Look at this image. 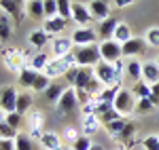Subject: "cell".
<instances>
[{"instance_id":"1f68e13d","label":"cell","mask_w":159,"mask_h":150,"mask_svg":"<svg viewBox=\"0 0 159 150\" xmlns=\"http://www.w3.org/2000/svg\"><path fill=\"white\" fill-rule=\"evenodd\" d=\"M119 91H121V85H112V87L104 89L98 97L104 101V104H110V106H112V104H115V97H117V93H119Z\"/></svg>"},{"instance_id":"11a10c76","label":"cell","mask_w":159,"mask_h":150,"mask_svg":"<svg viewBox=\"0 0 159 150\" xmlns=\"http://www.w3.org/2000/svg\"><path fill=\"white\" fill-rule=\"evenodd\" d=\"M28 2H30V0H25V4H28Z\"/></svg>"},{"instance_id":"8fae6325","label":"cell","mask_w":159,"mask_h":150,"mask_svg":"<svg viewBox=\"0 0 159 150\" xmlns=\"http://www.w3.org/2000/svg\"><path fill=\"white\" fill-rule=\"evenodd\" d=\"M17 97L19 93L13 87H4L0 93V106H2V114H11L17 112Z\"/></svg>"},{"instance_id":"f6af8a7d","label":"cell","mask_w":159,"mask_h":150,"mask_svg":"<svg viewBox=\"0 0 159 150\" xmlns=\"http://www.w3.org/2000/svg\"><path fill=\"white\" fill-rule=\"evenodd\" d=\"M76 97H79V104H81V108H83L85 104H89V101H91V97H93V95H91L89 91H85V89H76Z\"/></svg>"},{"instance_id":"816d5d0a","label":"cell","mask_w":159,"mask_h":150,"mask_svg":"<svg viewBox=\"0 0 159 150\" xmlns=\"http://www.w3.org/2000/svg\"><path fill=\"white\" fill-rule=\"evenodd\" d=\"M89 150H104V146H100V144H93V146H91Z\"/></svg>"},{"instance_id":"603a6c76","label":"cell","mask_w":159,"mask_h":150,"mask_svg":"<svg viewBox=\"0 0 159 150\" xmlns=\"http://www.w3.org/2000/svg\"><path fill=\"white\" fill-rule=\"evenodd\" d=\"M40 72H36V70H32V68H25V70H21L19 74H17V80H19V85L24 89H32L34 87V83H36V78Z\"/></svg>"},{"instance_id":"f5cc1de1","label":"cell","mask_w":159,"mask_h":150,"mask_svg":"<svg viewBox=\"0 0 159 150\" xmlns=\"http://www.w3.org/2000/svg\"><path fill=\"white\" fill-rule=\"evenodd\" d=\"M57 150H72V146H61V148H57Z\"/></svg>"},{"instance_id":"4fadbf2b","label":"cell","mask_w":159,"mask_h":150,"mask_svg":"<svg viewBox=\"0 0 159 150\" xmlns=\"http://www.w3.org/2000/svg\"><path fill=\"white\" fill-rule=\"evenodd\" d=\"M148 47V42L144 38H138L134 36L132 40H127V42H123V57H136V55H140V53H144Z\"/></svg>"},{"instance_id":"4316f807","label":"cell","mask_w":159,"mask_h":150,"mask_svg":"<svg viewBox=\"0 0 159 150\" xmlns=\"http://www.w3.org/2000/svg\"><path fill=\"white\" fill-rule=\"evenodd\" d=\"M64 89L66 87H61L60 83H51L49 89L45 91V100L49 101V104H57L60 97H61V93H64Z\"/></svg>"},{"instance_id":"cb8c5ba5","label":"cell","mask_w":159,"mask_h":150,"mask_svg":"<svg viewBox=\"0 0 159 150\" xmlns=\"http://www.w3.org/2000/svg\"><path fill=\"white\" fill-rule=\"evenodd\" d=\"M49 40H51V34L45 32V30H34V32L30 34V45L36 47V49H43Z\"/></svg>"},{"instance_id":"ab89813d","label":"cell","mask_w":159,"mask_h":150,"mask_svg":"<svg viewBox=\"0 0 159 150\" xmlns=\"http://www.w3.org/2000/svg\"><path fill=\"white\" fill-rule=\"evenodd\" d=\"M43 6H45V19H51L57 13V0H43Z\"/></svg>"},{"instance_id":"83f0119b","label":"cell","mask_w":159,"mask_h":150,"mask_svg":"<svg viewBox=\"0 0 159 150\" xmlns=\"http://www.w3.org/2000/svg\"><path fill=\"white\" fill-rule=\"evenodd\" d=\"M115 40H117V42H127V40H132V28H129V25L127 24H123V21H119V25H117V30H115Z\"/></svg>"},{"instance_id":"f35d334b","label":"cell","mask_w":159,"mask_h":150,"mask_svg":"<svg viewBox=\"0 0 159 150\" xmlns=\"http://www.w3.org/2000/svg\"><path fill=\"white\" fill-rule=\"evenodd\" d=\"M144 40L148 42V47H159V28H157V25H153V28H148V30H147Z\"/></svg>"},{"instance_id":"f907efd6","label":"cell","mask_w":159,"mask_h":150,"mask_svg":"<svg viewBox=\"0 0 159 150\" xmlns=\"http://www.w3.org/2000/svg\"><path fill=\"white\" fill-rule=\"evenodd\" d=\"M138 0H112V4L117 6V9H125V6H129V4H134Z\"/></svg>"},{"instance_id":"f546056e","label":"cell","mask_w":159,"mask_h":150,"mask_svg":"<svg viewBox=\"0 0 159 150\" xmlns=\"http://www.w3.org/2000/svg\"><path fill=\"white\" fill-rule=\"evenodd\" d=\"M51 59L47 57V53H36L32 59H30V66L28 68H32V70H36V72H45V68H47V63Z\"/></svg>"},{"instance_id":"d4e9b609","label":"cell","mask_w":159,"mask_h":150,"mask_svg":"<svg viewBox=\"0 0 159 150\" xmlns=\"http://www.w3.org/2000/svg\"><path fill=\"white\" fill-rule=\"evenodd\" d=\"M13 36V25H11V15L2 13L0 15V40L7 42L9 38Z\"/></svg>"},{"instance_id":"ee69618b","label":"cell","mask_w":159,"mask_h":150,"mask_svg":"<svg viewBox=\"0 0 159 150\" xmlns=\"http://www.w3.org/2000/svg\"><path fill=\"white\" fill-rule=\"evenodd\" d=\"M142 148L144 150H159V135H147L142 139Z\"/></svg>"},{"instance_id":"52a82bcc","label":"cell","mask_w":159,"mask_h":150,"mask_svg":"<svg viewBox=\"0 0 159 150\" xmlns=\"http://www.w3.org/2000/svg\"><path fill=\"white\" fill-rule=\"evenodd\" d=\"M100 55H102V62H108V63L119 62L123 57V45L117 42L115 38L102 40V42H100Z\"/></svg>"},{"instance_id":"30bf717a","label":"cell","mask_w":159,"mask_h":150,"mask_svg":"<svg viewBox=\"0 0 159 150\" xmlns=\"http://www.w3.org/2000/svg\"><path fill=\"white\" fill-rule=\"evenodd\" d=\"M72 21L81 28H89V24L93 21L89 6H85L83 2H72Z\"/></svg>"},{"instance_id":"9a60e30c","label":"cell","mask_w":159,"mask_h":150,"mask_svg":"<svg viewBox=\"0 0 159 150\" xmlns=\"http://www.w3.org/2000/svg\"><path fill=\"white\" fill-rule=\"evenodd\" d=\"M89 11L93 15V19H98V21H104V19H108L110 17V2L108 0H89Z\"/></svg>"},{"instance_id":"836d02e7","label":"cell","mask_w":159,"mask_h":150,"mask_svg":"<svg viewBox=\"0 0 159 150\" xmlns=\"http://www.w3.org/2000/svg\"><path fill=\"white\" fill-rule=\"evenodd\" d=\"M17 135H19L17 129L11 127V125H9V121L2 116V121H0V138H2V139H15Z\"/></svg>"},{"instance_id":"b9f144b4","label":"cell","mask_w":159,"mask_h":150,"mask_svg":"<svg viewBox=\"0 0 159 150\" xmlns=\"http://www.w3.org/2000/svg\"><path fill=\"white\" fill-rule=\"evenodd\" d=\"M119 118H123V114H119L115 108H110V110H106L104 114H100L102 125H108V123H112V121H119Z\"/></svg>"},{"instance_id":"44dd1931","label":"cell","mask_w":159,"mask_h":150,"mask_svg":"<svg viewBox=\"0 0 159 150\" xmlns=\"http://www.w3.org/2000/svg\"><path fill=\"white\" fill-rule=\"evenodd\" d=\"M40 142V146L45 150H57V148H61L64 144H61V138L55 133V131H45L43 133V138L38 139Z\"/></svg>"},{"instance_id":"60d3db41","label":"cell","mask_w":159,"mask_h":150,"mask_svg":"<svg viewBox=\"0 0 159 150\" xmlns=\"http://www.w3.org/2000/svg\"><path fill=\"white\" fill-rule=\"evenodd\" d=\"M155 106H153V101L148 100V97H138V104H136V112L138 114H147L151 112Z\"/></svg>"},{"instance_id":"4dcf8cb0","label":"cell","mask_w":159,"mask_h":150,"mask_svg":"<svg viewBox=\"0 0 159 150\" xmlns=\"http://www.w3.org/2000/svg\"><path fill=\"white\" fill-rule=\"evenodd\" d=\"M134 135H136V123L134 121H127L125 123V127H123V131L119 133V142H123V144H129L132 139H134Z\"/></svg>"},{"instance_id":"ac0fdd59","label":"cell","mask_w":159,"mask_h":150,"mask_svg":"<svg viewBox=\"0 0 159 150\" xmlns=\"http://www.w3.org/2000/svg\"><path fill=\"white\" fill-rule=\"evenodd\" d=\"M81 127H83V133L91 138L93 133H98V131H100L102 121H100V116H96V114H85L83 121H81Z\"/></svg>"},{"instance_id":"f1b7e54d","label":"cell","mask_w":159,"mask_h":150,"mask_svg":"<svg viewBox=\"0 0 159 150\" xmlns=\"http://www.w3.org/2000/svg\"><path fill=\"white\" fill-rule=\"evenodd\" d=\"M15 146H17V150H38L34 138H30V135H25V133H19V135L15 138Z\"/></svg>"},{"instance_id":"7402d4cb","label":"cell","mask_w":159,"mask_h":150,"mask_svg":"<svg viewBox=\"0 0 159 150\" xmlns=\"http://www.w3.org/2000/svg\"><path fill=\"white\" fill-rule=\"evenodd\" d=\"M25 13H28V17L34 19V21L45 19V6H43V0H30V2L25 4Z\"/></svg>"},{"instance_id":"7bdbcfd3","label":"cell","mask_w":159,"mask_h":150,"mask_svg":"<svg viewBox=\"0 0 159 150\" xmlns=\"http://www.w3.org/2000/svg\"><path fill=\"white\" fill-rule=\"evenodd\" d=\"M91 146H93V144H91V138L83 133V135H81V138L72 144V150H89Z\"/></svg>"},{"instance_id":"c3c4849f","label":"cell","mask_w":159,"mask_h":150,"mask_svg":"<svg viewBox=\"0 0 159 150\" xmlns=\"http://www.w3.org/2000/svg\"><path fill=\"white\" fill-rule=\"evenodd\" d=\"M148 100L153 101V106H155V108H159V83L151 85V97H148Z\"/></svg>"},{"instance_id":"7c38bea8","label":"cell","mask_w":159,"mask_h":150,"mask_svg":"<svg viewBox=\"0 0 159 150\" xmlns=\"http://www.w3.org/2000/svg\"><path fill=\"white\" fill-rule=\"evenodd\" d=\"M43 125H45V114L34 110V112L28 114V127H30V138L34 139H40L43 138Z\"/></svg>"},{"instance_id":"9c48e42d","label":"cell","mask_w":159,"mask_h":150,"mask_svg":"<svg viewBox=\"0 0 159 150\" xmlns=\"http://www.w3.org/2000/svg\"><path fill=\"white\" fill-rule=\"evenodd\" d=\"M70 38H72L74 47L96 45V40H98V32H93V28H76Z\"/></svg>"},{"instance_id":"74e56055","label":"cell","mask_w":159,"mask_h":150,"mask_svg":"<svg viewBox=\"0 0 159 150\" xmlns=\"http://www.w3.org/2000/svg\"><path fill=\"white\" fill-rule=\"evenodd\" d=\"M132 91H134L136 97H151V85H148V83H144V80H138Z\"/></svg>"},{"instance_id":"5b68a950","label":"cell","mask_w":159,"mask_h":150,"mask_svg":"<svg viewBox=\"0 0 159 150\" xmlns=\"http://www.w3.org/2000/svg\"><path fill=\"white\" fill-rule=\"evenodd\" d=\"M79 108H81V104H79V97H76V87L70 85V87L64 89L60 101L55 104V110L60 114H74Z\"/></svg>"},{"instance_id":"2e32d148","label":"cell","mask_w":159,"mask_h":150,"mask_svg":"<svg viewBox=\"0 0 159 150\" xmlns=\"http://www.w3.org/2000/svg\"><path fill=\"white\" fill-rule=\"evenodd\" d=\"M0 9H2V13L11 15V19L15 24H21V19H24L21 11H24V9H21L15 0H0Z\"/></svg>"},{"instance_id":"681fc988","label":"cell","mask_w":159,"mask_h":150,"mask_svg":"<svg viewBox=\"0 0 159 150\" xmlns=\"http://www.w3.org/2000/svg\"><path fill=\"white\" fill-rule=\"evenodd\" d=\"M0 150H17L15 139H0Z\"/></svg>"},{"instance_id":"ba28073f","label":"cell","mask_w":159,"mask_h":150,"mask_svg":"<svg viewBox=\"0 0 159 150\" xmlns=\"http://www.w3.org/2000/svg\"><path fill=\"white\" fill-rule=\"evenodd\" d=\"M93 72L102 80L104 87H112V85H121L117 80V72H115V63H108V62H100L98 66H93Z\"/></svg>"},{"instance_id":"8992f818","label":"cell","mask_w":159,"mask_h":150,"mask_svg":"<svg viewBox=\"0 0 159 150\" xmlns=\"http://www.w3.org/2000/svg\"><path fill=\"white\" fill-rule=\"evenodd\" d=\"M25 57H28V53L21 49H2V62L15 74L25 70Z\"/></svg>"},{"instance_id":"5bb4252c","label":"cell","mask_w":159,"mask_h":150,"mask_svg":"<svg viewBox=\"0 0 159 150\" xmlns=\"http://www.w3.org/2000/svg\"><path fill=\"white\" fill-rule=\"evenodd\" d=\"M51 47H53V57H66L68 53H72L74 49V42L72 38H66V36H55L53 38V42H51Z\"/></svg>"},{"instance_id":"7a4b0ae2","label":"cell","mask_w":159,"mask_h":150,"mask_svg":"<svg viewBox=\"0 0 159 150\" xmlns=\"http://www.w3.org/2000/svg\"><path fill=\"white\" fill-rule=\"evenodd\" d=\"M72 66H76L74 53H68L66 57H53V59L47 63V68H45V74L49 76V78H60V76L68 74V70H70Z\"/></svg>"},{"instance_id":"9f6ffc18","label":"cell","mask_w":159,"mask_h":150,"mask_svg":"<svg viewBox=\"0 0 159 150\" xmlns=\"http://www.w3.org/2000/svg\"><path fill=\"white\" fill-rule=\"evenodd\" d=\"M121 150H123V148H121Z\"/></svg>"},{"instance_id":"d6986e66","label":"cell","mask_w":159,"mask_h":150,"mask_svg":"<svg viewBox=\"0 0 159 150\" xmlns=\"http://www.w3.org/2000/svg\"><path fill=\"white\" fill-rule=\"evenodd\" d=\"M142 80L148 85L159 83V66L157 62H144L142 63Z\"/></svg>"},{"instance_id":"e575fe53","label":"cell","mask_w":159,"mask_h":150,"mask_svg":"<svg viewBox=\"0 0 159 150\" xmlns=\"http://www.w3.org/2000/svg\"><path fill=\"white\" fill-rule=\"evenodd\" d=\"M57 13L66 21H72V2L70 0H57Z\"/></svg>"},{"instance_id":"6da1fadb","label":"cell","mask_w":159,"mask_h":150,"mask_svg":"<svg viewBox=\"0 0 159 150\" xmlns=\"http://www.w3.org/2000/svg\"><path fill=\"white\" fill-rule=\"evenodd\" d=\"M74 57H76V66H98L102 62V55H100V45H85V47H74L72 49Z\"/></svg>"},{"instance_id":"277c9868","label":"cell","mask_w":159,"mask_h":150,"mask_svg":"<svg viewBox=\"0 0 159 150\" xmlns=\"http://www.w3.org/2000/svg\"><path fill=\"white\" fill-rule=\"evenodd\" d=\"M136 104H138V100H136L134 91L121 87V91H119V93H117V97H115L112 108H115L119 114H123V116H129V114L136 112Z\"/></svg>"},{"instance_id":"e0dca14e","label":"cell","mask_w":159,"mask_h":150,"mask_svg":"<svg viewBox=\"0 0 159 150\" xmlns=\"http://www.w3.org/2000/svg\"><path fill=\"white\" fill-rule=\"evenodd\" d=\"M117 25H119V21L110 15L108 19H104V21H100L98 25V36L102 38V40H110V38L115 36V30H117Z\"/></svg>"},{"instance_id":"484cf974","label":"cell","mask_w":159,"mask_h":150,"mask_svg":"<svg viewBox=\"0 0 159 150\" xmlns=\"http://www.w3.org/2000/svg\"><path fill=\"white\" fill-rule=\"evenodd\" d=\"M125 74L129 76L132 80H140L142 78V63L138 62V59H129V62L125 63Z\"/></svg>"},{"instance_id":"3957f363","label":"cell","mask_w":159,"mask_h":150,"mask_svg":"<svg viewBox=\"0 0 159 150\" xmlns=\"http://www.w3.org/2000/svg\"><path fill=\"white\" fill-rule=\"evenodd\" d=\"M93 76H96L93 68H89V66H72L64 78H66L72 87H76V89H87V85L91 83Z\"/></svg>"},{"instance_id":"7dc6e473","label":"cell","mask_w":159,"mask_h":150,"mask_svg":"<svg viewBox=\"0 0 159 150\" xmlns=\"http://www.w3.org/2000/svg\"><path fill=\"white\" fill-rule=\"evenodd\" d=\"M2 116H4V118H7V121H9V125H11V127H15V129H17V127H19V123H21V114H19V112L2 114Z\"/></svg>"},{"instance_id":"db71d44e","label":"cell","mask_w":159,"mask_h":150,"mask_svg":"<svg viewBox=\"0 0 159 150\" xmlns=\"http://www.w3.org/2000/svg\"><path fill=\"white\" fill-rule=\"evenodd\" d=\"M155 62H157V66H159V55H157V59H155Z\"/></svg>"},{"instance_id":"d6a6232c","label":"cell","mask_w":159,"mask_h":150,"mask_svg":"<svg viewBox=\"0 0 159 150\" xmlns=\"http://www.w3.org/2000/svg\"><path fill=\"white\" fill-rule=\"evenodd\" d=\"M125 123H127V118L123 116V118H119V121H112V123H108V125H104V127H106V131H108V135H110V138H112V139H117V138H119V133L123 131Z\"/></svg>"},{"instance_id":"ffe728a7","label":"cell","mask_w":159,"mask_h":150,"mask_svg":"<svg viewBox=\"0 0 159 150\" xmlns=\"http://www.w3.org/2000/svg\"><path fill=\"white\" fill-rule=\"evenodd\" d=\"M66 25H68V21H66L64 17H60V15H55V17H51V19H45L43 30H45V32H49L51 36H53V34L64 32V30H66Z\"/></svg>"},{"instance_id":"bcb514c9","label":"cell","mask_w":159,"mask_h":150,"mask_svg":"<svg viewBox=\"0 0 159 150\" xmlns=\"http://www.w3.org/2000/svg\"><path fill=\"white\" fill-rule=\"evenodd\" d=\"M79 138H81V135L76 133V129H74V127H68V129H64V139H66V142H70V146H72V144H74V142H76Z\"/></svg>"},{"instance_id":"d590c367","label":"cell","mask_w":159,"mask_h":150,"mask_svg":"<svg viewBox=\"0 0 159 150\" xmlns=\"http://www.w3.org/2000/svg\"><path fill=\"white\" fill-rule=\"evenodd\" d=\"M30 108H32V97L28 93H19V97H17V112L24 116Z\"/></svg>"},{"instance_id":"8d00e7d4","label":"cell","mask_w":159,"mask_h":150,"mask_svg":"<svg viewBox=\"0 0 159 150\" xmlns=\"http://www.w3.org/2000/svg\"><path fill=\"white\" fill-rule=\"evenodd\" d=\"M49 85H51V78L45 74V72H40L38 78H36V83H34V87H32V91H36V93H45V91L49 89Z\"/></svg>"}]
</instances>
